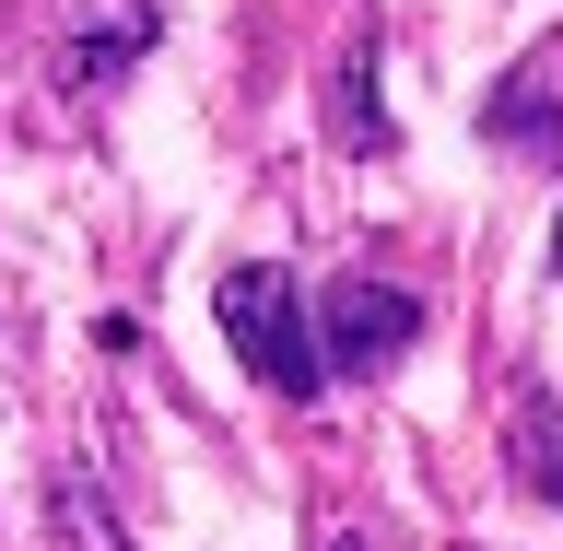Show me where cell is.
Here are the masks:
<instances>
[{
  "mask_svg": "<svg viewBox=\"0 0 563 551\" xmlns=\"http://www.w3.org/2000/svg\"><path fill=\"white\" fill-rule=\"evenodd\" d=\"M422 341V306L399 294V282L352 271L317 294V352H329V376H376V364H399V352Z\"/></svg>",
  "mask_w": 563,
  "mask_h": 551,
  "instance_id": "7a4b0ae2",
  "label": "cell"
},
{
  "mask_svg": "<svg viewBox=\"0 0 563 551\" xmlns=\"http://www.w3.org/2000/svg\"><path fill=\"white\" fill-rule=\"evenodd\" d=\"M552 271H563V223H552Z\"/></svg>",
  "mask_w": 563,
  "mask_h": 551,
  "instance_id": "8992f818",
  "label": "cell"
},
{
  "mask_svg": "<svg viewBox=\"0 0 563 551\" xmlns=\"http://www.w3.org/2000/svg\"><path fill=\"white\" fill-rule=\"evenodd\" d=\"M211 317H223V341H235V364H246L258 387H282V399H317V387H329V352H317V306H306V294H294L282 271H223Z\"/></svg>",
  "mask_w": 563,
  "mask_h": 551,
  "instance_id": "6da1fadb",
  "label": "cell"
},
{
  "mask_svg": "<svg viewBox=\"0 0 563 551\" xmlns=\"http://www.w3.org/2000/svg\"><path fill=\"white\" fill-rule=\"evenodd\" d=\"M364 95H376V35H352V47H341V70H329V130H341V153L387 141V118H376Z\"/></svg>",
  "mask_w": 563,
  "mask_h": 551,
  "instance_id": "5b68a950",
  "label": "cell"
},
{
  "mask_svg": "<svg viewBox=\"0 0 563 551\" xmlns=\"http://www.w3.org/2000/svg\"><path fill=\"white\" fill-rule=\"evenodd\" d=\"M341 551H352V540H341Z\"/></svg>",
  "mask_w": 563,
  "mask_h": 551,
  "instance_id": "52a82bcc",
  "label": "cell"
},
{
  "mask_svg": "<svg viewBox=\"0 0 563 551\" xmlns=\"http://www.w3.org/2000/svg\"><path fill=\"white\" fill-rule=\"evenodd\" d=\"M505 470H517V493L563 505V399L552 387H528L517 411H505Z\"/></svg>",
  "mask_w": 563,
  "mask_h": 551,
  "instance_id": "277c9868",
  "label": "cell"
},
{
  "mask_svg": "<svg viewBox=\"0 0 563 551\" xmlns=\"http://www.w3.org/2000/svg\"><path fill=\"white\" fill-rule=\"evenodd\" d=\"M482 130L505 141V153H563V24L482 95Z\"/></svg>",
  "mask_w": 563,
  "mask_h": 551,
  "instance_id": "3957f363",
  "label": "cell"
}]
</instances>
